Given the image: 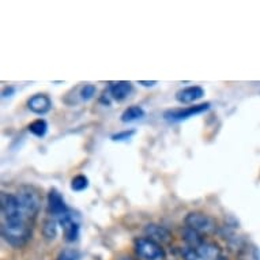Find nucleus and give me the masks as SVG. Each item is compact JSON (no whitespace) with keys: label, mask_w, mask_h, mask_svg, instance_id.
<instances>
[{"label":"nucleus","mask_w":260,"mask_h":260,"mask_svg":"<svg viewBox=\"0 0 260 260\" xmlns=\"http://www.w3.org/2000/svg\"><path fill=\"white\" fill-rule=\"evenodd\" d=\"M87 187H89V179H87L86 176L78 175L71 180V189H73V191L82 192L85 191Z\"/></svg>","instance_id":"nucleus-16"},{"label":"nucleus","mask_w":260,"mask_h":260,"mask_svg":"<svg viewBox=\"0 0 260 260\" xmlns=\"http://www.w3.org/2000/svg\"><path fill=\"white\" fill-rule=\"evenodd\" d=\"M79 95H81V99L83 100V101H89V100H91L94 95H95V86L87 83V85H85L82 87Z\"/></svg>","instance_id":"nucleus-17"},{"label":"nucleus","mask_w":260,"mask_h":260,"mask_svg":"<svg viewBox=\"0 0 260 260\" xmlns=\"http://www.w3.org/2000/svg\"><path fill=\"white\" fill-rule=\"evenodd\" d=\"M27 107L36 115H45L51 111L52 101L47 94H36L33 97H30L27 101Z\"/></svg>","instance_id":"nucleus-9"},{"label":"nucleus","mask_w":260,"mask_h":260,"mask_svg":"<svg viewBox=\"0 0 260 260\" xmlns=\"http://www.w3.org/2000/svg\"><path fill=\"white\" fill-rule=\"evenodd\" d=\"M29 133L33 134L35 137L43 138L48 133V123L44 119H37L29 124Z\"/></svg>","instance_id":"nucleus-14"},{"label":"nucleus","mask_w":260,"mask_h":260,"mask_svg":"<svg viewBox=\"0 0 260 260\" xmlns=\"http://www.w3.org/2000/svg\"><path fill=\"white\" fill-rule=\"evenodd\" d=\"M205 95V90L201 86H188L176 93V100L181 104H192Z\"/></svg>","instance_id":"nucleus-10"},{"label":"nucleus","mask_w":260,"mask_h":260,"mask_svg":"<svg viewBox=\"0 0 260 260\" xmlns=\"http://www.w3.org/2000/svg\"><path fill=\"white\" fill-rule=\"evenodd\" d=\"M57 222L63 228L64 239L69 243L77 241L79 233H81V223H79L78 215H75L73 211H69L67 214H64L63 217L57 218Z\"/></svg>","instance_id":"nucleus-6"},{"label":"nucleus","mask_w":260,"mask_h":260,"mask_svg":"<svg viewBox=\"0 0 260 260\" xmlns=\"http://www.w3.org/2000/svg\"><path fill=\"white\" fill-rule=\"evenodd\" d=\"M181 253L184 260H225L221 248L217 244L206 241L205 239L195 244H187Z\"/></svg>","instance_id":"nucleus-1"},{"label":"nucleus","mask_w":260,"mask_h":260,"mask_svg":"<svg viewBox=\"0 0 260 260\" xmlns=\"http://www.w3.org/2000/svg\"><path fill=\"white\" fill-rule=\"evenodd\" d=\"M79 259V252L75 249H64L57 256V260H78Z\"/></svg>","instance_id":"nucleus-18"},{"label":"nucleus","mask_w":260,"mask_h":260,"mask_svg":"<svg viewBox=\"0 0 260 260\" xmlns=\"http://www.w3.org/2000/svg\"><path fill=\"white\" fill-rule=\"evenodd\" d=\"M57 225H59V222L56 221V219H47V221L44 222L43 233L48 240H53L56 237V235H57Z\"/></svg>","instance_id":"nucleus-15"},{"label":"nucleus","mask_w":260,"mask_h":260,"mask_svg":"<svg viewBox=\"0 0 260 260\" xmlns=\"http://www.w3.org/2000/svg\"><path fill=\"white\" fill-rule=\"evenodd\" d=\"M210 104H199V105H193V107L184 108V109H173V111H168L164 113V117L168 120V121H172V123H177V121H183V120H187L189 117L195 115H201L203 112L209 111Z\"/></svg>","instance_id":"nucleus-7"},{"label":"nucleus","mask_w":260,"mask_h":260,"mask_svg":"<svg viewBox=\"0 0 260 260\" xmlns=\"http://www.w3.org/2000/svg\"><path fill=\"white\" fill-rule=\"evenodd\" d=\"M135 253L141 260H165L167 253L161 244L149 239L141 237L135 240Z\"/></svg>","instance_id":"nucleus-4"},{"label":"nucleus","mask_w":260,"mask_h":260,"mask_svg":"<svg viewBox=\"0 0 260 260\" xmlns=\"http://www.w3.org/2000/svg\"><path fill=\"white\" fill-rule=\"evenodd\" d=\"M33 226L26 223H5L2 222L3 239L14 248L23 247L29 241Z\"/></svg>","instance_id":"nucleus-2"},{"label":"nucleus","mask_w":260,"mask_h":260,"mask_svg":"<svg viewBox=\"0 0 260 260\" xmlns=\"http://www.w3.org/2000/svg\"><path fill=\"white\" fill-rule=\"evenodd\" d=\"M48 210L52 215L60 218L63 217L64 214H67L70 211V209L66 205L61 193H60L57 189H51L49 193H48Z\"/></svg>","instance_id":"nucleus-8"},{"label":"nucleus","mask_w":260,"mask_h":260,"mask_svg":"<svg viewBox=\"0 0 260 260\" xmlns=\"http://www.w3.org/2000/svg\"><path fill=\"white\" fill-rule=\"evenodd\" d=\"M17 199L21 205L22 210L29 215L33 221H36L37 214L41 209V197L39 191L35 187L30 185H23L17 191Z\"/></svg>","instance_id":"nucleus-3"},{"label":"nucleus","mask_w":260,"mask_h":260,"mask_svg":"<svg viewBox=\"0 0 260 260\" xmlns=\"http://www.w3.org/2000/svg\"><path fill=\"white\" fill-rule=\"evenodd\" d=\"M135 135V131L134 129H129V131H121V133L115 134L113 137H112V141L115 142H123V141H128V139H131V137Z\"/></svg>","instance_id":"nucleus-19"},{"label":"nucleus","mask_w":260,"mask_h":260,"mask_svg":"<svg viewBox=\"0 0 260 260\" xmlns=\"http://www.w3.org/2000/svg\"><path fill=\"white\" fill-rule=\"evenodd\" d=\"M145 117V111L142 109L139 105H133V107H128L121 115V121L123 123H133L139 119Z\"/></svg>","instance_id":"nucleus-13"},{"label":"nucleus","mask_w":260,"mask_h":260,"mask_svg":"<svg viewBox=\"0 0 260 260\" xmlns=\"http://www.w3.org/2000/svg\"><path fill=\"white\" fill-rule=\"evenodd\" d=\"M146 233H147V237L154 241H157L158 244L164 243H171L172 235L171 232L168 231L167 228L159 225H147L146 228Z\"/></svg>","instance_id":"nucleus-12"},{"label":"nucleus","mask_w":260,"mask_h":260,"mask_svg":"<svg viewBox=\"0 0 260 260\" xmlns=\"http://www.w3.org/2000/svg\"><path fill=\"white\" fill-rule=\"evenodd\" d=\"M133 83L131 82H115V83H111L109 86V94H111V97L116 101H124V100L127 99L129 94L133 93Z\"/></svg>","instance_id":"nucleus-11"},{"label":"nucleus","mask_w":260,"mask_h":260,"mask_svg":"<svg viewBox=\"0 0 260 260\" xmlns=\"http://www.w3.org/2000/svg\"><path fill=\"white\" fill-rule=\"evenodd\" d=\"M121 260H131V259H121Z\"/></svg>","instance_id":"nucleus-21"},{"label":"nucleus","mask_w":260,"mask_h":260,"mask_svg":"<svg viewBox=\"0 0 260 260\" xmlns=\"http://www.w3.org/2000/svg\"><path fill=\"white\" fill-rule=\"evenodd\" d=\"M185 225L188 229L197 232L201 236L214 233L217 229V223L213 218L207 214L201 213V211H193V213L188 214L185 217Z\"/></svg>","instance_id":"nucleus-5"},{"label":"nucleus","mask_w":260,"mask_h":260,"mask_svg":"<svg viewBox=\"0 0 260 260\" xmlns=\"http://www.w3.org/2000/svg\"><path fill=\"white\" fill-rule=\"evenodd\" d=\"M139 85L146 86V87H149V86L157 85V82H155V81H153V82H143V81H141V82H139Z\"/></svg>","instance_id":"nucleus-20"}]
</instances>
